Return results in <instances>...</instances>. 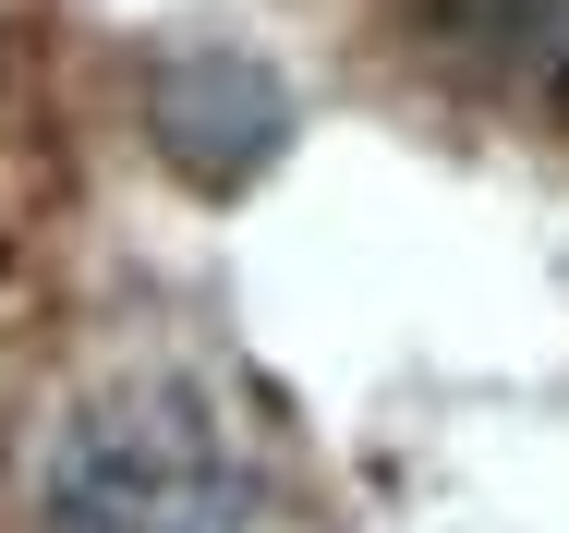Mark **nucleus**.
Listing matches in <instances>:
<instances>
[{
    "label": "nucleus",
    "instance_id": "f03ea898",
    "mask_svg": "<svg viewBox=\"0 0 569 533\" xmlns=\"http://www.w3.org/2000/svg\"><path fill=\"white\" fill-rule=\"evenodd\" d=\"M12 37H24V0H0V61H12Z\"/></svg>",
    "mask_w": 569,
    "mask_h": 533
},
{
    "label": "nucleus",
    "instance_id": "f257e3e1",
    "mask_svg": "<svg viewBox=\"0 0 569 533\" xmlns=\"http://www.w3.org/2000/svg\"><path fill=\"white\" fill-rule=\"evenodd\" d=\"M37 533H267L254 448L219 401L170 364H121L61 401L24 473Z\"/></svg>",
    "mask_w": 569,
    "mask_h": 533
}]
</instances>
